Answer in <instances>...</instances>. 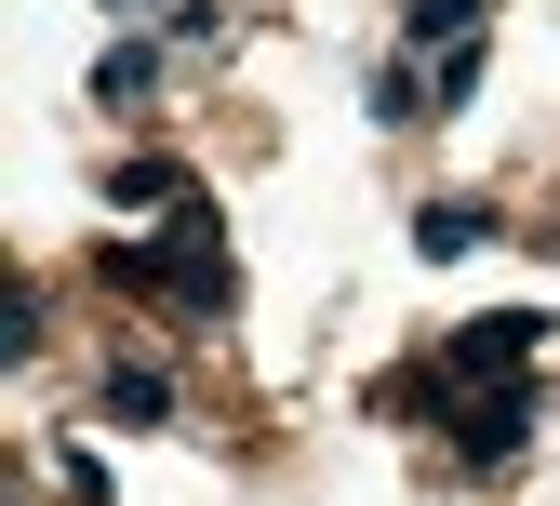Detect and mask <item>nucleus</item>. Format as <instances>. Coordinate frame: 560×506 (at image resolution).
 I'll return each mask as SVG.
<instances>
[{
  "mask_svg": "<svg viewBox=\"0 0 560 506\" xmlns=\"http://www.w3.org/2000/svg\"><path fill=\"white\" fill-rule=\"evenodd\" d=\"M107 413H120V426H161V413H174V374H148V360H120V374H107Z\"/></svg>",
  "mask_w": 560,
  "mask_h": 506,
  "instance_id": "obj_7",
  "label": "nucleus"
},
{
  "mask_svg": "<svg viewBox=\"0 0 560 506\" xmlns=\"http://www.w3.org/2000/svg\"><path fill=\"white\" fill-rule=\"evenodd\" d=\"M107 280H120V294H174L187 320H228L241 307V267L214 240V213H187L174 240H107Z\"/></svg>",
  "mask_w": 560,
  "mask_h": 506,
  "instance_id": "obj_1",
  "label": "nucleus"
},
{
  "mask_svg": "<svg viewBox=\"0 0 560 506\" xmlns=\"http://www.w3.org/2000/svg\"><path fill=\"white\" fill-rule=\"evenodd\" d=\"M480 14H494V0H413L400 40H413V54H467V40H480Z\"/></svg>",
  "mask_w": 560,
  "mask_h": 506,
  "instance_id": "obj_5",
  "label": "nucleus"
},
{
  "mask_svg": "<svg viewBox=\"0 0 560 506\" xmlns=\"http://www.w3.org/2000/svg\"><path fill=\"white\" fill-rule=\"evenodd\" d=\"M534 346H547V320H534V307H494V320H467V333L441 346V387H521Z\"/></svg>",
  "mask_w": 560,
  "mask_h": 506,
  "instance_id": "obj_2",
  "label": "nucleus"
},
{
  "mask_svg": "<svg viewBox=\"0 0 560 506\" xmlns=\"http://www.w3.org/2000/svg\"><path fill=\"white\" fill-rule=\"evenodd\" d=\"M107 200H120V213H148V200H187V174H174V161H120Z\"/></svg>",
  "mask_w": 560,
  "mask_h": 506,
  "instance_id": "obj_8",
  "label": "nucleus"
},
{
  "mask_svg": "<svg viewBox=\"0 0 560 506\" xmlns=\"http://www.w3.org/2000/svg\"><path fill=\"white\" fill-rule=\"evenodd\" d=\"M480 240H494V200H428V213H413V254H428V267H454Z\"/></svg>",
  "mask_w": 560,
  "mask_h": 506,
  "instance_id": "obj_4",
  "label": "nucleus"
},
{
  "mask_svg": "<svg viewBox=\"0 0 560 506\" xmlns=\"http://www.w3.org/2000/svg\"><path fill=\"white\" fill-rule=\"evenodd\" d=\"M521 440H534V387H467L454 400V454L467 467H508Z\"/></svg>",
  "mask_w": 560,
  "mask_h": 506,
  "instance_id": "obj_3",
  "label": "nucleus"
},
{
  "mask_svg": "<svg viewBox=\"0 0 560 506\" xmlns=\"http://www.w3.org/2000/svg\"><path fill=\"white\" fill-rule=\"evenodd\" d=\"M148 81H161V54H148V40H107V54H94V107H133Z\"/></svg>",
  "mask_w": 560,
  "mask_h": 506,
  "instance_id": "obj_6",
  "label": "nucleus"
}]
</instances>
